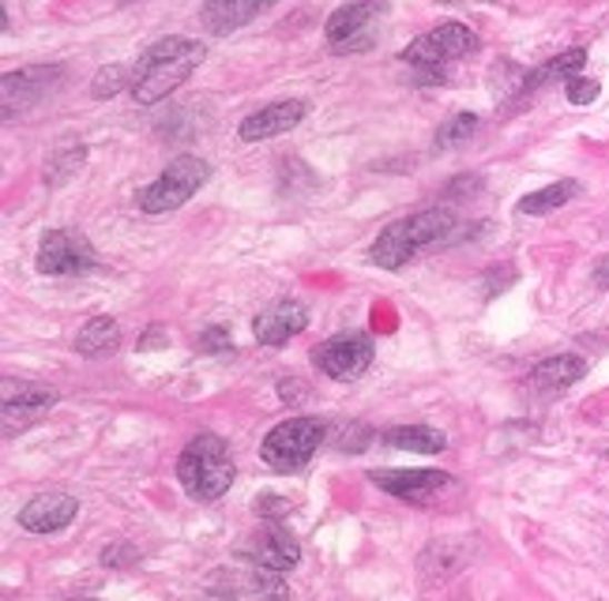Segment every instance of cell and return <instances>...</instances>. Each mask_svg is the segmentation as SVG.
<instances>
[{
    "label": "cell",
    "instance_id": "cell-29",
    "mask_svg": "<svg viewBox=\"0 0 609 601\" xmlns=\"http://www.w3.org/2000/svg\"><path fill=\"white\" fill-rule=\"evenodd\" d=\"M76 601H98V598H76Z\"/></svg>",
    "mask_w": 609,
    "mask_h": 601
},
{
    "label": "cell",
    "instance_id": "cell-8",
    "mask_svg": "<svg viewBox=\"0 0 609 601\" xmlns=\"http://www.w3.org/2000/svg\"><path fill=\"white\" fill-rule=\"evenodd\" d=\"M312 361H317L323 377L331 380H358L372 364V339L366 331H342L336 339L320 342V347L312 350Z\"/></svg>",
    "mask_w": 609,
    "mask_h": 601
},
{
    "label": "cell",
    "instance_id": "cell-4",
    "mask_svg": "<svg viewBox=\"0 0 609 601\" xmlns=\"http://www.w3.org/2000/svg\"><path fill=\"white\" fill-rule=\"evenodd\" d=\"M211 166L196 154H177V159L159 173V181H151L140 192V211L147 214H170L177 207H184L196 192L208 184Z\"/></svg>",
    "mask_w": 609,
    "mask_h": 601
},
{
    "label": "cell",
    "instance_id": "cell-11",
    "mask_svg": "<svg viewBox=\"0 0 609 601\" xmlns=\"http://www.w3.org/2000/svg\"><path fill=\"white\" fill-rule=\"evenodd\" d=\"M380 489L391 492L399 500H410V504H429L440 492L451 489V474H440V470H372L369 474Z\"/></svg>",
    "mask_w": 609,
    "mask_h": 601
},
{
    "label": "cell",
    "instance_id": "cell-26",
    "mask_svg": "<svg viewBox=\"0 0 609 601\" xmlns=\"http://www.w3.org/2000/svg\"><path fill=\"white\" fill-rule=\"evenodd\" d=\"M279 399H282V402H290V407H298V402L309 399V383L298 380V377L279 380Z\"/></svg>",
    "mask_w": 609,
    "mask_h": 601
},
{
    "label": "cell",
    "instance_id": "cell-6",
    "mask_svg": "<svg viewBox=\"0 0 609 601\" xmlns=\"http://www.w3.org/2000/svg\"><path fill=\"white\" fill-rule=\"evenodd\" d=\"M475 49H478V34L470 31V27L440 23L402 49V61L415 64V68H429L433 76H440V68L459 61V57H470Z\"/></svg>",
    "mask_w": 609,
    "mask_h": 601
},
{
    "label": "cell",
    "instance_id": "cell-7",
    "mask_svg": "<svg viewBox=\"0 0 609 601\" xmlns=\"http://www.w3.org/2000/svg\"><path fill=\"white\" fill-rule=\"evenodd\" d=\"M380 16H388V4L380 0H369V4H342L328 16L323 23V34L336 53H361V49L372 46V23Z\"/></svg>",
    "mask_w": 609,
    "mask_h": 601
},
{
    "label": "cell",
    "instance_id": "cell-2",
    "mask_svg": "<svg viewBox=\"0 0 609 601\" xmlns=\"http://www.w3.org/2000/svg\"><path fill=\"white\" fill-rule=\"evenodd\" d=\"M456 233V214L448 207H429V211H418L410 219H399L380 230V238L372 241V263H380L385 271H399L407 268L415 256H421L433 244L448 241Z\"/></svg>",
    "mask_w": 609,
    "mask_h": 601
},
{
    "label": "cell",
    "instance_id": "cell-27",
    "mask_svg": "<svg viewBox=\"0 0 609 601\" xmlns=\"http://www.w3.org/2000/svg\"><path fill=\"white\" fill-rule=\"evenodd\" d=\"M200 350H233V339L226 328H208V334L200 339Z\"/></svg>",
    "mask_w": 609,
    "mask_h": 601
},
{
    "label": "cell",
    "instance_id": "cell-24",
    "mask_svg": "<svg viewBox=\"0 0 609 601\" xmlns=\"http://www.w3.org/2000/svg\"><path fill=\"white\" fill-rule=\"evenodd\" d=\"M124 80H129V72H124L121 64H113V68H102V72L94 76V83H91V91L94 98H113L117 91L124 87Z\"/></svg>",
    "mask_w": 609,
    "mask_h": 601
},
{
    "label": "cell",
    "instance_id": "cell-3",
    "mask_svg": "<svg viewBox=\"0 0 609 601\" xmlns=\"http://www.w3.org/2000/svg\"><path fill=\"white\" fill-rule=\"evenodd\" d=\"M233 459H230V448H226V440L211 437V432H203V437H196L184 443L181 459H177V481H181V489L189 492L192 500H219L226 489L233 485Z\"/></svg>",
    "mask_w": 609,
    "mask_h": 601
},
{
    "label": "cell",
    "instance_id": "cell-12",
    "mask_svg": "<svg viewBox=\"0 0 609 601\" xmlns=\"http://www.w3.org/2000/svg\"><path fill=\"white\" fill-rule=\"evenodd\" d=\"M304 323H309V309L293 298H279L252 320V334H257L260 347H282V342L304 331Z\"/></svg>",
    "mask_w": 609,
    "mask_h": 601
},
{
    "label": "cell",
    "instance_id": "cell-23",
    "mask_svg": "<svg viewBox=\"0 0 609 601\" xmlns=\"http://www.w3.org/2000/svg\"><path fill=\"white\" fill-rule=\"evenodd\" d=\"M475 132H478V117L475 113H456L451 121L440 124L437 147H463Z\"/></svg>",
    "mask_w": 609,
    "mask_h": 601
},
{
    "label": "cell",
    "instance_id": "cell-15",
    "mask_svg": "<svg viewBox=\"0 0 609 601\" xmlns=\"http://www.w3.org/2000/svg\"><path fill=\"white\" fill-rule=\"evenodd\" d=\"M301 121H304V102L290 98V102H271V106H263V110L249 113L238 132L244 143H260V140H271V136L290 132V128H298Z\"/></svg>",
    "mask_w": 609,
    "mask_h": 601
},
{
    "label": "cell",
    "instance_id": "cell-10",
    "mask_svg": "<svg viewBox=\"0 0 609 601\" xmlns=\"http://www.w3.org/2000/svg\"><path fill=\"white\" fill-rule=\"evenodd\" d=\"M64 76V68H19V72H8L4 76V121H12L16 113L31 110L34 102H42L46 94H53V83Z\"/></svg>",
    "mask_w": 609,
    "mask_h": 601
},
{
    "label": "cell",
    "instance_id": "cell-22",
    "mask_svg": "<svg viewBox=\"0 0 609 601\" xmlns=\"http://www.w3.org/2000/svg\"><path fill=\"white\" fill-rule=\"evenodd\" d=\"M583 61H587V49H568V53H561V57H553L549 64H542L538 72H530L527 76V91L530 87H542V83H553V80H576V72L583 68Z\"/></svg>",
    "mask_w": 609,
    "mask_h": 601
},
{
    "label": "cell",
    "instance_id": "cell-19",
    "mask_svg": "<svg viewBox=\"0 0 609 601\" xmlns=\"http://www.w3.org/2000/svg\"><path fill=\"white\" fill-rule=\"evenodd\" d=\"M388 448L396 451H418V455H440L445 451V432L440 429H429V425H399V429H388L385 437Z\"/></svg>",
    "mask_w": 609,
    "mask_h": 601
},
{
    "label": "cell",
    "instance_id": "cell-5",
    "mask_svg": "<svg viewBox=\"0 0 609 601\" xmlns=\"http://www.w3.org/2000/svg\"><path fill=\"white\" fill-rule=\"evenodd\" d=\"M323 421L320 418H290L282 425H274L260 443V459L268 462L279 474H290V470H301L304 462L320 451L323 443Z\"/></svg>",
    "mask_w": 609,
    "mask_h": 601
},
{
    "label": "cell",
    "instance_id": "cell-20",
    "mask_svg": "<svg viewBox=\"0 0 609 601\" xmlns=\"http://www.w3.org/2000/svg\"><path fill=\"white\" fill-rule=\"evenodd\" d=\"M117 342H121V328H117V320H110V317H94V320L80 331V339H76V350H80L83 358H102V353L117 350Z\"/></svg>",
    "mask_w": 609,
    "mask_h": 601
},
{
    "label": "cell",
    "instance_id": "cell-18",
    "mask_svg": "<svg viewBox=\"0 0 609 601\" xmlns=\"http://www.w3.org/2000/svg\"><path fill=\"white\" fill-rule=\"evenodd\" d=\"M260 12H263L260 0H211V4L200 8V19L211 34H230L249 23V19H257Z\"/></svg>",
    "mask_w": 609,
    "mask_h": 601
},
{
    "label": "cell",
    "instance_id": "cell-16",
    "mask_svg": "<svg viewBox=\"0 0 609 601\" xmlns=\"http://www.w3.org/2000/svg\"><path fill=\"white\" fill-rule=\"evenodd\" d=\"M583 372H587V361L579 358V353H557V358L538 361L535 369H530L527 383L538 395H557V391L572 388L576 380H583Z\"/></svg>",
    "mask_w": 609,
    "mask_h": 601
},
{
    "label": "cell",
    "instance_id": "cell-9",
    "mask_svg": "<svg viewBox=\"0 0 609 601\" xmlns=\"http://www.w3.org/2000/svg\"><path fill=\"white\" fill-rule=\"evenodd\" d=\"M38 271L42 274H83L98 268L94 249L83 238L68 230H49L42 244H38Z\"/></svg>",
    "mask_w": 609,
    "mask_h": 601
},
{
    "label": "cell",
    "instance_id": "cell-1",
    "mask_svg": "<svg viewBox=\"0 0 609 601\" xmlns=\"http://www.w3.org/2000/svg\"><path fill=\"white\" fill-rule=\"evenodd\" d=\"M203 53H208V49H203V42H196V38H181V34L159 38L151 49H143V57L132 68V83H129L132 98L140 106L162 102L166 94L177 91V87L200 68Z\"/></svg>",
    "mask_w": 609,
    "mask_h": 601
},
{
    "label": "cell",
    "instance_id": "cell-25",
    "mask_svg": "<svg viewBox=\"0 0 609 601\" xmlns=\"http://www.w3.org/2000/svg\"><path fill=\"white\" fill-rule=\"evenodd\" d=\"M565 94H568V102H572V106H591L595 98H598V83L595 80H579V76H576V80L565 83Z\"/></svg>",
    "mask_w": 609,
    "mask_h": 601
},
{
    "label": "cell",
    "instance_id": "cell-14",
    "mask_svg": "<svg viewBox=\"0 0 609 601\" xmlns=\"http://www.w3.org/2000/svg\"><path fill=\"white\" fill-rule=\"evenodd\" d=\"M57 402V391L46 388V383H16V380H4V421H8V432L16 425L27 429L34 418Z\"/></svg>",
    "mask_w": 609,
    "mask_h": 601
},
{
    "label": "cell",
    "instance_id": "cell-17",
    "mask_svg": "<svg viewBox=\"0 0 609 601\" xmlns=\"http://www.w3.org/2000/svg\"><path fill=\"white\" fill-rule=\"evenodd\" d=\"M257 560H260V568H271L282 575V571H290L301 560V545L293 541L287 527L271 522V527H263L257 538Z\"/></svg>",
    "mask_w": 609,
    "mask_h": 601
},
{
    "label": "cell",
    "instance_id": "cell-13",
    "mask_svg": "<svg viewBox=\"0 0 609 601\" xmlns=\"http://www.w3.org/2000/svg\"><path fill=\"white\" fill-rule=\"evenodd\" d=\"M80 515V500L68 497V492H42V497L27 500L19 511V527L31 530V534H57L68 522Z\"/></svg>",
    "mask_w": 609,
    "mask_h": 601
},
{
    "label": "cell",
    "instance_id": "cell-28",
    "mask_svg": "<svg viewBox=\"0 0 609 601\" xmlns=\"http://www.w3.org/2000/svg\"><path fill=\"white\" fill-rule=\"evenodd\" d=\"M595 282H598V286H606V290H609V260H602V263L595 268Z\"/></svg>",
    "mask_w": 609,
    "mask_h": 601
},
{
    "label": "cell",
    "instance_id": "cell-21",
    "mask_svg": "<svg viewBox=\"0 0 609 601\" xmlns=\"http://www.w3.org/2000/svg\"><path fill=\"white\" fill-rule=\"evenodd\" d=\"M572 196H579L576 181H557V184H549V189H538V192L523 196L516 211L519 214H549V211H557V207H565Z\"/></svg>",
    "mask_w": 609,
    "mask_h": 601
}]
</instances>
